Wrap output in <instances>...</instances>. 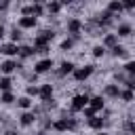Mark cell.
Masks as SVG:
<instances>
[{
    "instance_id": "cell-26",
    "label": "cell",
    "mask_w": 135,
    "mask_h": 135,
    "mask_svg": "<svg viewBox=\"0 0 135 135\" xmlns=\"http://www.w3.org/2000/svg\"><path fill=\"white\" fill-rule=\"evenodd\" d=\"M103 53H105V49H103V46H95V49H93V55H95V57H101Z\"/></svg>"
},
{
    "instance_id": "cell-31",
    "label": "cell",
    "mask_w": 135,
    "mask_h": 135,
    "mask_svg": "<svg viewBox=\"0 0 135 135\" xmlns=\"http://www.w3.org/2000/svg\"><path fill=\"white\" fill-rule=\"evenodd\" d=\"M2 36H4V27L0 25V38H2Z\"/></svg>"
},
{
    "instance_id": "cell-32",
    "label": "cell",
    "mask_w": 135,
    "mask_h": 135,
    "mask_svg": "<svg viewBox=\"0 0 135 135\" xmlns=\"http://www.w3.org/2000/svg\"><path fill=\"white\" fill-rule=\"evenodd\" d=\"M6 135H17V133H15V131H8V133H6Z\"/></svg>"
},
{
    "instance_id": "cell-17",
    "label": "cell",
    "mask_w": 135,
    "mask_h": 135,
    "mask_svg": "<svg viewBox=\"0 0 135 135\" xmlns=\"http://www.w3.org/2000/svg\"><path fill=\"white\" fill-rule=\"evenodd\" d=\"M131 34V25H118V36H129Z\"/></svg>"
},
{
    "instance_id": "cell-30",
    "label": "cell",
    "mask_w": 135,
    "mask_h": 135,
    "mask_svg": "<svg viewBox=\"0 0 135 135\" xmlns=\"http://www.w3.org/2000/svg\"><path fill=\"white\" fill-rule=\"evenodd\" d=\"M70 46H72V40H63L61 42V49H70Z\"/></svg>"
},
{
    "instance_id": "cell-24",
    "label": "cell",
    "mask_w": 135,
    "mask_h": 135,
    "mask_svg": "<svg viewBox=\"0 0 135 135\" xmlns=\"http://www.w3.org/2000/svg\"><path fill=\"white\" fill-rule=\"evenodd\" d=\"M19 38H21V32H19V30H17V27H15V30H13V32H11V40H13V44H15V42H17V40H19Z\"/></svg>"
},
{
    "instance_id": "cell-8",
    "label": "cell",
    "mask_w": 135,
    "mask_h": 135,
    "mask_svg": "<svg viewBox=\"0 0 135 135\" xmlns=\"http://www.w3.org/2000/svg\"><path fill=\"white\" fill-rule=\"evenodd\" d=\"M34 25H36V19L34 17H21L19 19V27H23V30H30Z\"/></svg>"
},
{
    "instance_id": "cell-25",
    "label": "cell",
    "mask_w": 135,
    "mask_h": 135,
    "mask_svg": "<svg viewBox=\"0 0 135 135\" xmlns=\"http://www.w3.org/2000/svg\"><path fill=\"white\" fill-rule=\"evenodd\" d=\"M120 97H122L124 101H133V91H122Z\"/></svg>"
},
{
    "instance_id": "cell-4",
    "label": "cell",
    "mask_w": 135,
    "mask_h": 135,
    "mask_svg": "<svg viewBox=\"0 0 135 135\" xmlns=\"http://www.w3.org/2000/svg\"><path fill=\"white\" fill-rule=\"evenodd\" d=\"M53 127H55L57 131H68V129H74L76 122H74V120H68V118H61V120H57Z\"/></svg>"
},
{
    "instance_id": "cell-22",
    "label": "cell",
    "mask_w": 135,
    "mask_h": 135,
    "mask_svg": "<svg viewBox=\"0 0 135 135\" xmlns=\"http://www.w3.org/2000/svg\"><path fill=\"white\" fill-rule=\"evenodd\" d=\"M0 101H2V103H11V101H13V93H8V91H6V93H2Z\"/></svg>"
},
{
    "instance_id": "cell-19",
    "label": "cell",
    "mask_w": 135,
    "mask_h": 135,
    "mask_svg": "<svg viewBox=\"0 0 135 135\" xmlns=\"http://www.w3.org/2000/svg\"><path fill=\"white\" fill-rule=\"evenodd\" d=\"M0 89L6 93V91L11 89V78H0Z\"/></svg>"
},
{
    "instance_id": "cell-2",
    "label": "cell",
    "mask_w": 135,
    "mask_h": 135,
    "mask_svg": "<svg viewBox=\"0 0 135 135\" xmlns=\"http://www.w3.org/2000/svg\"><path fill=\"white\" fill-rule=\"evenodd\" d=\"M86 105H89V97H86V95H76V97L72 99V108H74L76 112H78V110H84Z\"/></svg>"
},
{
    "instance_id": "cell-33",
    "label": "cell",
    "mask_w": 135,
    "mask_h": 135,
    "mask_svg": "<svg viewBox=\"0 0 135 135\" xmlns=\"http://www.w3.org/2000/svg\"><path fill=\"white\" fill-rule=\"evenodd\" d=\"M97 135H108V133H101V131H99V133H97Z\"/></svg>"
},
{
    "instance_id": "cell-23",
    "label": "cell",
    "mask_w": 135,
    "mask_h": 135,
    "mask_svg": "<svg viewBox=\"0 0 135 135\" xmlns=\"http://www.w3.org/2000/svg\"><path fill=\"white\" fill-rule=\"evenodd\" d=\"M19 105L25 110V108H30V105H32V99H30V97H21V99H19Z\"/></svg>"
},
{
    "instance_id": "cell-5",
    "label": "cell",
    "mask_w": 135,
    "mask_h": 135,
    "mask_svg": "<svg viewBox=\"0 0 135 135\" xmlns=\"http://www.w3.org/2000/svg\"><path fill=\"white\" fill-rule=\"evenodd\" d=\"M38 95L42 97V101H51V97H53V86H51V84H42V86L38 89Z\"/></svg>"
},
{
    "instance_id": "cell-18",
    "label": "cell",
    "mask_w": 135,
    "mask_h": 135,
    "mask_svg": "<svg viewBox=\"0 0 135 135\" xmlns=\"http://www.w3.org/2000/svg\"><path fill=\"white\" fill-rule=\"evenodd\" d=\"M105 93H108V95H112V97H118V95H120V91H118V86H114V84H110V86L105 89Z\"/></svg>"
},
{
    "instance_id": "cell-15",
    "label": "cell",
    "mask_w": 135,
    "mask_h": 135,
    "mask_svg": "<svg viewBox=\"0 0 135 135\" xmlns=\"http://www.w3.org/2000/svg\"><path fill=\"white\" fill-rule=\"evenodd\" d=\"M32 53H36V51H34V49H32V46H21V49H19V53H17V55H21V57H30V55H32Z\"/></svg>"
},
{
    "instance_id": "cell-11",
    "label": "cell",
    "mask_w": 135,
    "mask_h": 135,
    "mask_svg": "<svg viewBox=\"0 0 135 135\" xmlns=\"http://www.w3.org/2000/svg\"><path fill=\"white\" fill-rule=\"evenodd\" d=\"M120 11H122V2H116V0H114V2L108 4V13H110V15H112V13H120Z\"/></svg>"
},
{
    "instance_id": "cell-1",
    "label": "cell",
    "mask_w": 135,
    "mask_h": 135,
    "mask_svg": "<svg viewBox=\"0 0 135 135\" xmlns=\"http://www.w3.org/2000/svg\"><path fill=\"white\" fill-rule=\"evenodd\" d=\"M91 74H93V65H84V68L74 70V78H76V80H86Z\"/></svg>"
},
{
    "instance_id": "cell-27",
    "label": "cell",
    "mask_w": 135,
    "mask_h": 135,
    "mask_svg": "<svg viewBox=\"0 0 135 135\" xmlns=\"http://www.w3.org/2000/svg\"><path fill=\"white\" fill-rule=\"evenodd\" d=\"M124 70H127L129 74H135V63H133V61H129V63L124 65Z\"/></svg>"
},
{
    "instance_id": "cell-16",
    "label": "cell",
    "mask_w": 135,
    "mask_h": 135,
    "mask_svg": "<svg viewBox=\"0 0 135 135\" xmlns=\"http://www.w3.org/2000/svg\"><path fill=\"white\" fill-rule=\"evenodd\" d=\"M103 44H105V46H116V36H114V34H108L105 40H103Z\"/></svg>"
},
{
    "instance_id": "cell-20",
    "label": "cell",
    "mask_w": 135,
    "mask_h": 135,
    "mask_svg": "<svg viewBox=\"0 0 135 135\" xmlns=\"http://www.w3.org/2000/svg\"><path fill=\"white\" fill-rule=\"evenodd\" d=\"M46 8H49L51 13H59V11H61V4H59V2H49Z\"/></svg>"
},
{
    "instance_id": "cell-10",
    "label": "cell",
    "mask_w": 135,
    "mask_h": 135,
    "mask_svg": "<svg viewBox=\"0 0 135 135\" xmlns=\"http://www.w3.org/2000/svg\"><path fill=\"white\" fill-rule=\"evenodd\" d=\"M80 27H82V23H80V19H72V21L68 23V30H70L72 34H78V32H80Z\"/></svg>"
},
{
    "instance_id": "cell-9",
    "label": "cell",
    "mask_w": 135,
    "mask_h": 135,
    "mask_svg": "<svg viewBox=\"0 0 135 135\" xmlns=\"http://www.w3.org/2000/svg\"><path fill=\"white\" fill-rule=\"evenodd\" d=\"M19 65H17V61H4L2 65H0V70L4 72V74H11V72H15Z\"/></svg>"
},
{
    "instance_id": "cell-21",
    "label": "cell",
    "mask_w": 135,
    "mask_h": 135,
    "mask_svg": "<svg viewBox=\"0 0 135 135\" xmlns=\"http://www.w3.org/2000/svg\"><path fill=\"white\" fill-rule=\"evenodd\" d=\"M112 53H114L116 57H122L127 51H124V46H118V44H116V46H112Z\"/></svg>"
},
{
    "instance_id": "cell-14",
    "label": "cell",
    "mask_w": 135,
    "mask_h": 135,
    "mask_svg": "<svg viewBox=\"0 0 135 135\" xmlns=\"http://www.w3.org/2000/svg\"><path fill=\"white\" fill-rule=\"evenodd\" d=\"M89 124H91L93 129H101V127H103V118H97V116H93V118H89Z\"/></svg>"
},
{
    "instance_id": "cell-13",
    "label": "cell",
    "mask_w": 135,
    "mask_h": 135,
    "mask_svg": "<svg viewBox=\"0 0 135 135\" xmlns=\"http://www.w3.org/2000/svg\"><path fill=\"white\" fill-rule=\"evenodd\" d=\"M32 122H34V114H30V112L21 114V124H23V127H27V124H32Z\"/></svg>"
},
{
    "instance_id": "cell-3",
    "label": "cell",
    "mask_w": 135,
    "mask_h": 135,
    "mask_svg": "<svg viewBox=\"0 0 135 135\" xmlns=\"http://www.w3.org/2000/svg\"><path fill=\"white\" fill-rule=\"evenodd\" d=\"M53 68V59H42V61H38L36 65H34V70L38 72V74H44V72H49Z\"/></svg>"
},
{
    "instance_id": "cell-6",
    "label": "cell",
    "mask_w": 135,
    "mask_h": 135,
    "mask_svg": "<svg viewBox=\"0 0 135 135\" xmlns=\"http://www.w3.org/2000/svg\"><path fill=\"white\" fill-rule=\"evenodd\" d=\"M0 53H4V55H17V53H19V46L13 44V42H11V44H2V46H0Z\"/></svg>"
},
{
    "instance_id": "cell-12",
    "label": "cell",
    "mask_w": 135,
    "mask_h": 135,
    "mask_svg": "<svg viewBox=\"0 0 135 135\" xmlns=\"http://www.w3.org/2000/svg\"><path fill=\"white\" fill-rule=\"evenodd\" d=\"M70 72H74V63L72 61H63L61 68H59V74H70Z\"/></svg>"
},
{
    "instance_id": "cell-7",
    "label": "cell",
    "mask_w": 135,
    "mask_h": 135,
    "mask_svg": "<svg viewBox=\"0 0 135 135\" xmlns=\"http://www.w3.org/2000/svg\"><path fill=\"white\" fill-rule=\"evenodd\" d=\"M89 108L93 110V112H99L101 108H103V99L97 95V97H93V99H89Z\"/></svg>"
},
{
    "instance_id": "cell-29",
    "label": "cell",
    "mask_w": 135,
    "mask_h": 135,
    "mask_svg": "<svg viewBox=\"0 0 135 135\" xmlns=\"http://www.w3.org/2000/svg\"><path fill=\"white\" fill-rule=\"evenodd\" d=\"M27 95H38V86H27Z\"/></svg>"
},
{
    "instance_id": "cell-28",
    "label": "cell",
    "mask_w": 135,
    "mask_h": 135,
    "mask_svg": "<svg viewBox=\"0 0 135 135\" xmlns=\"http://www.w3.org/2000/svg\"><path fill=\"white\" fill-rule=\"evenodd\" d=\"M82 112H84V116H86V118H93V116H95V112H93L91 108H84Z\"/></svg>"
}]
</instances>
